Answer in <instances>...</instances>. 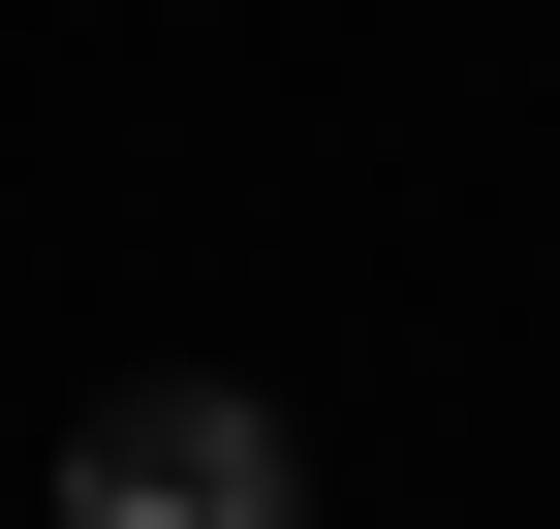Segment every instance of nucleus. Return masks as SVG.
<instances>
[{
  "instance_id": "obj_1",
  "label": "nucleus",
  "mask_w": 560,
  "mask_h": 529,
  "mask_svg": "<svg viewBox=\"0 0 560 529\" xmlns=\"http://www.w3.org/2000/svg\"><path fill=\"white\" fill-rule=\"evenodd\" d=\"M62 529H312V468H280L249 374H125V405L62 436Z\"/></svg>"
}]
</instances>
